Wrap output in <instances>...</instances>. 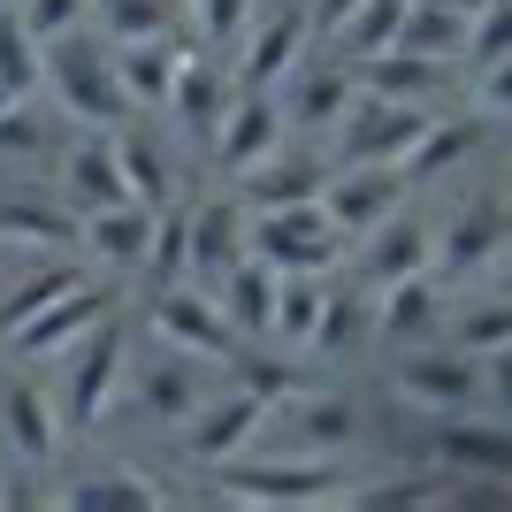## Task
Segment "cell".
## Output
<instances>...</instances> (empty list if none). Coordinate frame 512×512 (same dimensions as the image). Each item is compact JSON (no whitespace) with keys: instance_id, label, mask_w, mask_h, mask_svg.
<instances>
[{"instance_id":"7c38bea8","label":"cell","mask_w":512,"mask_h":512,"mask_svg":"<svg viewBox=\"0 0 512 512\" xmlns=\"http://www.w3.org/2000/svg\"><path fill=\"white\" fill-rule=\"evenodd\" d=\"M260 421H268V398H260V390H222V398H207V406L192 413V459L199 467H214V459H230V451H245L260 436Z\"/></svg>"},{"instance_id":"ba28073f","label":"cell","mask_w":512,"mask_h":512,"mask_svg":"<svg viewBox=\"0 0 512 512\" xmlns=\"http://www.w3.org/2000/svg\"><path fill=\"white\" fill-rule=\"evenodd\" d=\"M107 314H115V283H69L62 299H46L39 314L23 321V329H8L0 344H8L16 360H54V352H69V344Z\"/></svg>"},{"instance_id":"44dd1931","label":"cell","mask_w":512,"mask_h":512,"mask_svg":"<svg viewBox=\"0 0 512 512\" xmlns=\"http://www.w3.org/2000/svg\"><path fill=\"white\" fill-rule=\"evenodd\" d=\"M245 184V207H306V199H321V184H329V169L321 161H306V153H268V161H253V169L237 176Z\"/></svg>"},{"instance_id":"e575fe53","label":"cell","mask_w":512,"mask_h":512,"mask_svg":"<svg viewBox=\"0 0 512 512\" xmlns=\"http://www.w3.org/2000/svg\"><path fill=\"white\" fill-rule=\"evenodd\" d=\"M153 497H161V490H153L146 474H77V482H62V505H77V512H85V505H130V512H146Z\"/></svg>"},{"instance_id":"d6986e66","label":"cell","mask_w":512,"mask_h":512,"mask_svg":"<svg viewBox=\"0 0 512 512\" xmlns=\"http://www.w3.org/2000/svg\"><path fill=\"white\" fill-rule=\"evenodd\" d=\"M0 436H8V451H16L23 467H46L54 459V436H62V421H54V406H46L39 383H0Z\"/></svg>"},{"instance_id":"681fc988","label":"cell","mask_w":512,"mask_h":512,"mask_svg":"<svg viewBox=\"0 0 512 512\" xmlns=\"http://www.w3.org/2000/svg\"><path fill=\"white\" fill-rule=\"evenodd\" d=\"M497 291H505V299H512V268H505V276H497Z\"/></svg>"},{"instance_id":"4fadbf2b","label":"cell","mask_w":512,"mask_h":512,"mask_svg":"<svg viewBox=\"0 0 512 512\" xmlns=\"http://www.w3.org/2000/svg\"><path fill=\"white\" fill-rule=\"evenodd\" d=\"M375 329H383V344H398V352L428 344L436 329H444V283L421 268V276L390 283V291H375Z\"/></svg>"},{"instance_id":"9c48e42d","label":"cell","mask_w":512,"mask_h":512,"mask_svg":"<svg viewBox=\"0 0 512 512\" xmlns=\"http://www.w3.org/2000/svg\"><path fill=\"white\" fill-rule=\"evenodd\" d=\"M428 451H436L451 474L505 482V490H512V428H490V421H474V413H436V436H428Z\"/></svg>"},{"instance_id":"4316f807","label":"cell","mask_w":512,"mask_h":512,"mask_svg":"<svg viewBox=\"0 0 512 512\" xmlns=\"http://www.w3.org/2000/svg\"><path fill=\"white\" fill-rule=\"evenodd\" d=\"M474 146H482V115H451V123H436V115H428V130L413 138V153L398 161V169H406V184H421V176L459 169Z\"/></svg>"},{"instance_id":"2e32d148","label":"cell","mask_w":512,"mask_h":512,"mask_svg":"<svg viewBox=\"0 0 512 512\" xmlns=\"http://www.w3.org/2000/svg\"><path fill=\"white\" fill-rule=\"evenodd\" d=\"M184 268H192L199 283H222L245 260V207L237 199H214V207H199L192 222H184Z\"/></svg>"},{"instance_id":"b9f144b4","label":"cell","mask_w":512,"mask_h":512,"mask_svg":"<svg viewBox=\"0 0 512 512\" xmlns=\"http://www.w3.org/2000/svg\"><path fill=\"white\" fill-rule=\"evenodd\" d=\"M459 54H474V69L505 62V54H512V0H490V8L467 23V46H459Z\"/></svg>"},{"instance_id":"83f0119b","label":"cell","mask_w":512,"mask_h":512,"mask_svg":"<svg viewBox=\"0 0 512 512\" xmlns=\"http://www.w3.org/2000/svg\"><path fill=\"white\" fill-rule=\"evenodd\" d=\"M39 85H46V46L23 31L16 8H0V107L31 100Z\"/></svg>"},{"instance_id":"ee69618b","label":"cell","mask_w":512,"mask_h":512,"mask_svg":"<svg viewBox=\"0 0 512 512\" xmlns=\"http://www.w3.org/2000/svg\"><path fill=\"white\" fill-rule=\"evenodd\" d=\"M474 77H482V85H474V107H482V115H512V54L490 62V69H474Z\"/></svg>"},{"instance_id":"60d3db41","label":"cell","mask_w":512,"mask_h":512,"mask_svg":"<svg viewBox=\"0 0 512 512\" xmlns=\"http://www.w3.org/2000/svg\"><path fill=\"white\" fill-rule=\"evenodd\" d=\"M237 383H245V390H260L268 406H283L291 390H314V383H306V367H291V360H253V344L237 352Z\"/></svg>"},{"instance_id":"5bb4252c","label":"cell","mask_w":512,"mask_h":512,"mask_svg":"<svg viewBox=\"0 0 512 512\" xmlns=\"http://www.w3.org/2000/svg\"><path fill=\"white\" fill-rule=\"evenodd\" d=\"M130 398H138V421H153V428H184L199 406H207V360L176 352V360L146 367V383L130 390Z\"/></svg>"},{"instance_id":"603a6c76","label":"cell","mask_w":512,"mask_h":512,"mask_svg":"<svg viewBox=\"0 0 512 512\" xmlns=\"http://www.w3.org/2000/svg\"><path fill=\"white\" fill-rule=\"evenodd\" d=\"M176 69H184V46H169V31L161 39H130L123 62H115V85H123L130 107H169Z\"/></svg>"},{"instance_id":"8992f818","label":"cell","mask_w":512,"mask_h":512,"mask_svg":"<svg viewBox=\"0 0 512 512\" xmlns=\"http://www.w3.org/2000/svg\"><path fill=\"white\" fill-rule=\"evenodd\" d=\"M245 253H260L268 268H329L337 260V230H329V214L321 199L306 207H260V222H245Z\"/></svg>"},{"instance_id":"f1b7e54d","label":"cell","mask_w":512,"mask_h":512,"mask_svg":"<svg viewBox=\"0 0 512 512\" xmlns=\"http://www.w3.org/2000/svg\"><path fill=\"white\" fill-rule=\"evenodd\" d=\"M169 107L184 115V130H207V138H214V123H222V107H230V77L184 54V69H176V85H169Z\"/></svg>"},{"instance_id":"ffe728a7","label":"cell","mask_w":512,"mask_h":512,"mask_svg":"<svg viewBox=\"0 0 512 512\" xmlns=\"http://www.w3.org/2000/svg\"><path fill=\"white\" fill-rule=\"evenodd\" d=\"M153 214H161V207H138V199L85 207V253L107 260V268H138L146 245H153Z\"/></svg>"},{"instance_id":"ac0fdd59","label":"cell","mask_w":512,"mask_h":512,"mask_svg":"<svg viewBox=\"0 0 512 512\" xmlns=\"http://www.w3.org/2000/svg\"><path fill=\"white\" fill-rule=\"evenodd\" d=\"M299 54H306V16H299V8H283V16H268L253 39H245V54H237V92L283 85V77L299 69Z\"/></svg>"},{"instance_id":"7402d4cb","label":"cell","mask_w":512,"mask_h":512,"mask_svg":"<svg viewBox=\"0 0 512 512\" xmlns=\"http://www.w3.org/2000/svg\"><path fill=\"white\" fill-rule=\"evenodd\" d=\"M0 245H23V253H77L85 245V222L46 199H0Z\"/></svg>"},{"instance_id":"cb8c5ba5","label":"cell","mask_w":512,"mask_h":512,"mask_svg":"<svg viewBox=\"0 0 512 512\" xmlns=\"http://www.w3.org/2000/svg\"><path fill=\"white\" fill-rule=\"evenodd\" d=\"M444 69H451V62H436V54L383 46V54H360V85L383 92V100H421V107H428V92L444 85Z\"/></svg>"},{"instance_id":"4dcf8cb0","label":"cell","mask_w":512,"mask_h":512,"mask_svg":"<svg viewBox=\"0 0 512 512\" xmlns=\"http://www.w3.org/2000/svg\"><path fill=\"white\" fill-rule=\"evenodd\" d=\"M505 344H512V299H505V291L459 306V321H451V352H467V360H497Z\"/></svg>"},{"instance_id":"30bf717a","label":"cell","mask_w":512,"mask_h":512,"mask_svg":"<svg viewBox=\"0 0 512 512\" xmlns=\"http://www.w3.org/2000/svg\"><path fill=\"white\" fill-rule=\"evenodd\" d=\"M276 146H283V107L268 100V92H237V100L222 107V123H214V169L245 176L253 161H268Z\"/></svg>"},{"instance_id":"5b68a950","label":"cell","mask_w":512,"mask_h":512,"mask_svg":"<svg viewBox=\"0 0 512 512\" xmlns=\"http://www.w3.org/2000/svg\"><path fill=\"white\" fill-rule=\"evenodd\" d=\"M482 360L467 352H444V344H413L406 360H398V398L413 413H474L482 406Z\"/></svg>"},{"instance_id":"bcb514c9","label":"cell","mask_w":512,"mask_h":512,"mask_svg":"<svg viewBox=\"0 0 512 512\" xmlns=\"http://www.w3.org/2000/svg\"><path fill=\"white\" fill-rule=\"evenodd\" d=\"M482 383H490L482 398H505V413H512V344H505V352L490 360V375H482Z\"/></svg>"},{"instance_id":"8fae6325","label":"cell","mask_w":512,"mask_h":512,"mask_svg":"<svg viewBox=\"0 0 512 512\" xmlns=\"http://www.w3.org/2000/svg\"><path fill=\"white\" fill-rule=\"evenodd\" d=\"M505 237H512V207L505 199H467V214H459V222H451V237H444V253H436V268H428V276L444 283H467L474 268H490L497 253H505Z\"/></svg>"},{"instance_id":"8d00e7d4","label":"cell","mask_w":512,"mask_h":512,"mask_svg":"<svg viewBox=\"0 0 512 512\" xmlns=\"http://www.w3.org/2000/svg\"><path fill=\"white\" fill-rule=\"evenodd\" d=\"M352 436H360V413L344 406L337 390H329V398H306V406H299V444H321V451H352Z\"/></svg>"},{"instance_id":"f35d334b","label":"cell","mask_w":512,"mask_h":512,"mask_svg":"<svg viewBox=\"0 0 512 512\" xmlns=\"http://www.w3.org/2000/svg\"><path fill=\"white\" fill-rule=\"evenodd\" d=\"M92 16H100L107 39H161L169 31V0H92Z\"/></svg>"},{"instance_id":"3957f363","label":"cell","mask_w":512,"mask_h":512,"mask_svg":"<svg viewBox=\"0 0 512 512\" xmlns=\"http://www.w3.org/2000/svg\"><path fill=\"white\" fill-rule=\"evenodd\" d=\"M421 130H428L421 100H383V92H367V100L344 107V123H337V169H352V161H406Z\"/></svg>"},{"instance_id":"ab89813d","label":"cell","mask_w":512,"mask_h":512,"mask_svg":"<svg viewBox=\"0 0 512 512\" xmlns=\"http://www.w3.org/2000/svg\"><path fill=\"white\" fill-rule=\"evenodd\" d=\"M184 260H192V253H184V214L161 207V214H153V245H146V260H138V268H146L153 291H161V283L184 276Z\"/></svg>"},{"instance_id":"484cf974","label":"cell","mask_w":512,"mask_h":512,"mask_svg":"<svg viewBox=\"0 0 512 512\" xmlns=\"http://www.w3.org/2000/svg\"><path fill=\"white\" fill-rule=\"evenodd\" d=\"M375 253H367V291H390V283H406L428 268V230L413 222V214H390V222H375Z\"/></svg>"},{"instance_id":"1f68e13d","label":"cell","mask_w":512,"mask_h":512,"mask_svg":"<svg viewBox=\"0 0 512 512\" xmlns=\"http://www.w3.org/2000/svg\"><path fill=\"white\" fill-rule=\"evenodd\" d=\"M390 46H413V54L451 62V54L467 46V16H451V8H436V0H406V23H398V39H390Z\"/></svg>"},{"instance_id":"d6a6232c","label":"cell","mask_w":512,"mask_h":512,"mask_svg":"<svg viewBox=\"0 0 512 512\" xmlns=\"http://www.w3.org/2000/svg\"><path fill=\"white\" fill-rule=\"evenodd\" d=\"M69 192H77V207H115L123 192V169H115V138H85L77 146V161H69Z\"/></svg>"},{"instance_id":"7a4b0ae2","label":"cell","mask_w":512,"mask_h":512,"mask_svg":"<svg viewBox=\"0 0 512 512\" xmlns=\"http://www.w3.org/2000/svg\"><path fill=\"white\" fill-rule=\"evenodd\" d=\"M146 321L176 344V352H192V360H207V367H237V352H245V337L230 329V314H222L207 291H184V283H161L146 299Z\"/></svg>"},{"instance_id":"c3c4849f","label":"cell","mask_w":512,"mask_h":512,"mask_svg":"<svg viewBox=\"0 0 512 512\" xmlns=\"http://www.w3.org/2000/svg\"><path fill=\"white\" fill-rule=\"evenodd\" d=\"M436 8H451V16H467V23H474L482 8H490V0H436Z\"/></svg>"},{"instance_id":"52a82bcc","label":"cell","mask_w":512,"mask_h":512,"mask_svg":"<svg viewBox=\"0 0 512 512\" xmlns=\"http://www.w3.org/2000/svg\"><path fill=\"white\" fill-rule=\"evenodd\" d=\"M69 352H77V367H69V398H62V413H69L77 428H92L107 406H115V383H123V360H130V329H123V314L92 321V329L69 344Z\"/></svg>"},{"instance_id":"f6af8a7d","label":"cell","mask_w":512,"mask_h":512,"mask_svg":"<svg viewBox=\"0 0 512 512\" xmlns=\"http://www.w3.org/2000/svg\"><path fill=\"white\" fill-rule=\"evenodd\" d=\"M199 8V23H207V39L214 46H230L237 39V23H245V0H192Z\"/></svg>"},{"instance_id":"d590c367","label":"cell","mask_w":512,"mask_h":512,"mask_svg":"<svg viewBox=\"0 0 512 512\" xmlns=\"http://www.w3.org/2000/svg\"><path fill=\"white\" fill-rule=\"evenodd\" d=\"M115 169H123V192L138 207H169V169H161V153L146 138H115Z\"/></svg>"},{"instance_id":"d4e9b609","label":"cell","mask_w":512,"mask_h":512,"mask_svg":"<svg viewBox=\"0 0 512 512\" xmlns=\"http://www.w3.org/2000/svg\"><path fill=\"white\" fill-rule=\"evenodd\" d=\"M352 100H360V77H352V69H291V107H283V123L337 130Z\"/></svg>"},{"instance_id":"7bdbcfd3","label":"cell","mask_w":512,"mask_h":512,"mask_svg":"<svg viewBox=\"0 0 512 512\" xmlns=\"http://www.w3.org/2000/svg\"><path fill=\"white\" fill-rule=\"evenodd\" d=\"M16 16H23V31H31L39 46H54V39H69V31H77L85 0H23Z\"/></svg>"},{"instance_id":"e0dca14e","label":"cell","mask_w":512,"mask_h":512,"mask_svg":"<svg viewBox=\"0 0 512 512\" xmlns=\"http://www.w3.org/2000/svg\"><path fill=\"white\" fill-rule=\"evenodd\" d=\"M276 283H283V268H268L260 253H245V260L230 268V276L214 283V306L230 314V329H237L245 344L276 329Z\"/></svg>"},{"instance_id":"9a60e30c","label":"cell","mask_w":512,"mask_h":512,"mask_svg":"<svg viewBox=\"0 0 512 512\" xmlns=\"http://www.w3.org/2000/svg\"><path fill=\"white\" fill-rule=\"evenodd\" d=\"M46 77H54V92H62V107L77 115V123H92V130H115V123L130 115L123 85H115V69L85 62V54H54V62H46Z\"/></svg>"},{"instance_id":"277c9868","label":"cell","mask_w":512,"mask_h":512,"mask_svg":"<svg viewBox=\"0 0 512 512\" xmlns=\"http://www.w3.org/2000/svg\"><path fill=\"white\" fill-rule=\"evenodd\" d=\"M406 199V169L398 161H352V169H329L321 184V214L337 237H367L375 222H390Z\"/></svg>"},{"instance_id":"7dc6e473","label":"cell","mask_w":512,"mask_h":512,"mask_svg":"<svg viewBox=\"0 0 512 512\" xmlns=\"http://www.w3.org/2000/svg\"><path fill=\"white\" fill-rule=\"evenodd\" d=\"M352 8H360V0H321L314 16H321V31H337V23H344V16H352Z\"/></svg>"},{"instance_id":"6da1fadb","label":"cell","mask_w":512,"mask_h":512,"mask_svg":"<svg viewBox=\"0 0 512 512\" xmlns=\"http://www.w3.org/2000/svg\"><path fill=\"white\" fill-rule=\"evenodd\" d=\"M214 490L237 497V505H329V497H352V474L337 467V451L329 459H214Z\"/></svg>"},{"instance_id":"836d02e7","label":"cell","mask_w":512,"mask_h":512,"mask_svg":"<svg viewBox=\"0 0 512 512\" xmlns=\"http://www.w3.org/2000/svg\"><path fill=\"white\" fill-rule=\"evenodd\" d=\"M398 23H406V0H360V8L337 23V46L352 62H360V54H383V46L398 39Z\"/></svg>"},{"instance_id":"f546056e","label":"cell","mask_w":512,"mask_h":512,"mask_svg":"<svg viewBox=\"0 0 512 512\" xmlns=\"http://www.w3.org/2000/svg\"><path fill=\"white\" fill-rule=\"evenodd\" d=\"M367 329H375V291H329V299H321V321H314V337H306V344H314L321 360H337V352H352Z\"/></svg>"},{"instance_id":"74e56055","label":"cell","mask_w":512,"mask_h":512,"mask_svg":"<svg viewBox=\"0 0 512 512\" xmlns=\"http://www.w3.org/2000/svg\"><path fill=\"white\" fill-rule=\"evenodd\" d=\"M69 283H77V268H39V276L8 283V291H0V337H8V329H23V321L39 314L46 299H62Z\"/></svg>"}]
</instances>
